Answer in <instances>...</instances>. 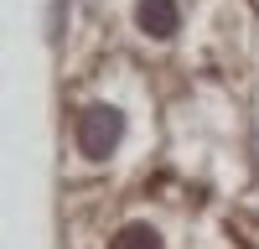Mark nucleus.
Listing matches in <instances>:
<instances>
[{
  "label": "nucleus",
  "instance_id": "f03ea898",
  "mask_svg": "<svg viewBox=\"0 0 259 249\" xmlns=\"http://www.w3.org/2000/svg\"><path fill=\"white\" fill-rule=\"evenodd\" d=\"M135 21H140L145 36H171V31H177V6H171V0H140Z\"/></svg>",
  "mask_w": 259,
  "mask_h": 249
},
{
  "label": "nucleus",
  "instance_id": "7ed1b4c3",
  "mask_svg": "<svg viewBox=\"0 0 259 249\" xmlns=\"http://www.w3.org/2000/svg\"><path fill=\"white\" fill-rule=\"evenodd\" d=\"M109 249H161V234L145 228V223H130V228H119L109 239Z\"/></svg>",
  "mask_w": 259,
  "mask_h": 249
},
{
  "label": "nucleus",
  "instance_id": "f257e3e1",
  "mask_svg": "<svg viewBox=\"0 0 259 249\" xmlns=\"http://www.w3.org/2000/svg\"><path fill=\"white\" fill-rule=\"evenodd\" d=\"M119 135H124V114L114 109V104H89V109L78 114V151L83 156L104 161L119 145Z\"/></svg>",
  "mask_w": 259,
  "mask_h": 249
}]
</instances>
